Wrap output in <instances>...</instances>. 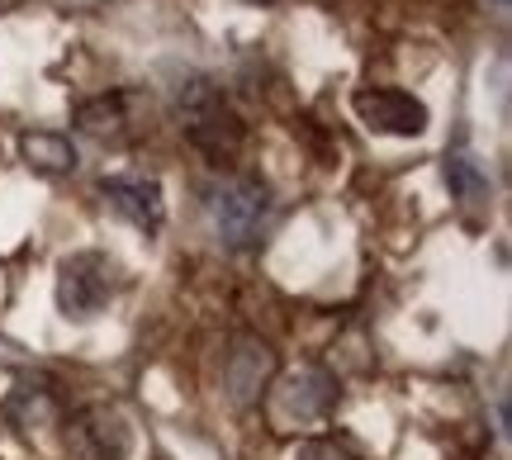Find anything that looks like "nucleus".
<instances>
[{
  "instance_id": "f257e3e1",
  "label": "nucleus",
  "mask_w": 512,
  "mask_h": 460,
  "mask_svg": "<svg viewBox=\"0 0 512 460\" xmlns=\"http://www.w3.org/2000/svg\"><path fill=\"white\" fill-rule=\"evenodd\" d=\"M176 119H181L185 138L209 157L214 166H228L242 148V119L233 114V105L223 100V91L209 76H190L176 86Z\"/></svg>"
},
{
  "instance_id": "f03ea898",
  "label": "nucleus",
  "mask_w": 512,
  "mask_h": 460,
  "mask_svg": "<svg viewBox=\"0 0 512 460\" xmlns=\"http://www.w3.org/2000/svg\"><path fill=\"white\" fill-rule=\"evenodd\" d=\"M209 209H214V228L228 247H252L271 219V185L261 176H228L209 195Z\"/></svg>"
},
{
  "instance_id": "7ed1b4c3",
  "label": "nucleus",
  "mask_w": 512,
  "mask_h": 460,
  "mask_svg": "<svg viewBox=\"0 0 512 460\" xmlns=\"http://www.w3.org/2000/svg\"><path fill=\"white\" fill-rule=\"evenodd\" d=\"M114 276L119 271H114V261L105 252H72L57 266V309L76 318V323L95 318L114 299V285H119Z\"/></svg>"
},
{
  "instance_id": "20e7f679",
  "label": "nucleus",
  "mask_w": 512,
  "mask_h": 460,
  "mask_svg": "<svg viewBox=\"0 0 512 460\" xmlns=\"http://www.w3.org/2000/svg\"><path fill=\"white\" fill-rule=\"evenodd\" d=\"M351 110L370 133H394V138H418L427 133V105L399 86H361L351 95Z\"/></svg>"
},
{
  "instance_id": "39448f33",
  "label": "nucleus",
  "mask_w": 512,
  "mask_h": 460,
  "mask_svg": "<svg viewBox=\"0 0 512 460\" xmlns=\"http://www.w3.org/2000/svg\"><path fill=\"white\" fill-rule=\"evenodd\" d=\"M100 195L110 200L114 214H124L133 228L143 233H157L166 223V200H162V181L152 176H105L100 181Z\"/></svg>"
},
{
  "instance_id": "423d86ee",
  "label": "nucleus",
  "mask_w": 512,
  "mask_h": 460,
  "mask_svg": "<svg viewBox=\"0 0 512 460\" xmlns=\"http://www.w3.org/2000/svg\"><path fill=\"white\" fill-rule=\"evenodd\" d=\"M72 446L81 460H124L133 446V432H128L119 408L95 404L72 423Z\"/></svg>"
},
{
  "instance_id": "0eeeda50",
  "label": "nucleus",
  "mask_w": 512,
  "mask_h": 460,
  "mask_svg": "<svg viewBox=\"0 0 512 460\" xmlns=\"http://www.w3.org/2000/svg\"><path fill=\"white\" fill-rule=\"evenodd\" d=\"M332 404H337V380H332L328 370H299L290 385L275 394V413H280L285 423H290V418L313 423V418H323Z\"/></svg>"
},
{
  "instance_id": "6e6552de",
  "label": "nucleus",
  "mask_w": 512,
  "mask_h": 460,
  "mask_svg": "<svg viewBox=\"0 0 512 460\" xmlns=\"http://www.w3.org/2000/svg\"><path fill=\"white\" fill-rule=\"evenodd\" d=\"M271 375H275V351L266 342H256V337H242L233 356H228V394L238 404H252Z\"/></svg>"
},
{
  "instance_id": "1a4fd4ad",
  "label": "nucleus",
  "mask_w": 512,
  "mask_h": 460,
  "mask_svg": "<svg viewBox=\"0 0 512 460\" xmlns=\"http://www.w3.org/2000/svg\"><path fill=\"white\" fill-rule=\"evenodd\" d=\"M19 152H24V166L38 171V176H67V171H76V148L62 133H24Z\"/></svg>"
},
{
  "instance_id": "9d476101",
  "label": "nucleus",
  "mask_w": 512,
  "mask_h": 460,
  "mask_svg": "<svg viewBox=\"0 0 512 460\" xmlns=\"http://www.w3.org/2000/svg\"><path fill=\"white\" fill-rule=\"evenodd\" d=\"M128 114H124V95H100V100H86L76 105V129L100 138V143H124L128 138Z\"/></svg>"
},
{
  "instance_id": "9b49d317",
  "label": "nucleus",
  "mask_w": 512,
  "mask_h": 460,
  "mask_svg": "<svg viewBox=\"0 0 512 460\" xmlns=\"http://www.w3.org/2000/svg\"><path fill=\"white\" fill-rule=\"evenodd\" d=\"M446 181H451V190H456L465 204H479L484 195H489V181L475 171V162L465 157V152H456V157H446Z\"/></svg>"
},
{
  "instance_id": "f8f14e48",
  "label": "nucleus",
  "mask_w": 512,
  "mask_h": 460,
  "mask_svg": "<svg viewBox=\"0 0 512 460\" xmlns=\"http://www.w3.org/2000/svg\"><path fill=\"white\" fill-rule=\"evenodd\" d=\"M294 460H356L342 442H328V437H318V442H304L294 451Z\"/></svg>"
},
{
  "instance_id": "ddd939ff",
  "label": "nucleus",
  "mask_w": 512,
  "mask_h": 460,
  "mask_svg": "<svg viewBox=\"0 0 512 460\" xmlns=\"http://www.w3.org/2000/svg\"><path fill=\"white\" fill-rule=\"evenodd\" d=\"M252 5H271V0H252Z\"/></svg>"
}]
</instances>
